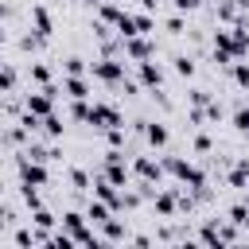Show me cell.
I'll return each mask as SVG.
<instances>
[{"mask_svg": "<svg viewBox=\"0 0 249 249\" xmlns=\"http://www.w3.org/2000/svg\"><path fill=\"white\" fill-rule=\"evenodd\" d=\"M163 167H167V175H171L179 187H191V191L206 187V171H202L198 163L183 160V156H163Z\"/></svg>", "mask_w": 249, "mask_h": 249, "instance_id": "6da1fadb", "label": "cell"}, {"mask_svg": "<svg viewBox=\"0 0 249 249\" xmlns=\"http://www.w3.org/2000/svg\"><path fill=\"white\" fill-rule=\"evenodd\" d=\"M124 62H128V58H109V54H101V58L89 62V78H97V82L109 86V89H121V82L128 78Z\"/></svg>", "mask_w": 249, "mask_h": 249, "instance_id": "7a4b0ae2", "label": "cell"}, {"mask_svg": "<svg viewBox=\"0 0 249 249\" xmlns=\"http://www.w3.org/2000/svg\"><path fill=\"white\" fill-rule=\"evenodd\" d=\"M89 124H93L97 132H105V128L124 124V113H121L117 105H109V101H93V109H89Z\"/></svg>", "mask_w": 249, "mask_h": 249, "instance_id": "3957f363", "label": "cell"}, {"mask_svg": "<svg viewBox=\"0 0 249 249\" xmlns=\"http://www.w3.org/2000/svg\"><path fill=\"white\" fill-rule=\"evenodd\" d=\"M136 78H140V86H144V89H163L167 70H163L156 58H144V62H136Z\"/></svg>", "mask_w": 249, "mask_h": 249, "instance_id": "277c9868", "label": "cell"}, {"mask_svg": "<svg viewBox=\"0 0 249 249\" xmlns=\"http://www.w3.org/2000/svg\"><path fill=\"white\" fill-rule=\"evenodd\" d=\"M132 175H136V179H148V183H163L167 167H163V160H156V156H136V160H132Z\"/></svg>", "mask_w": 249, "mask_h": 249, "instance_id": "5b68a950", "label": "cell"}, {"mask_svg": "<svg viewBox=\"0 0 249 249\" xmlns=\"http://www.w3.org/2000/svg\"><path fill=\"white\" fill-rule=\"evenodd\" d=\"M124 58H128V62L156 58V43H152L148 35H132V39H124Z\"/></svg>", "mask_w": 249, "mask_h": 249, "instance_id": "8992f818", "label": "cell"}, {"mask_svg": "<svg viewBox=\"0 0 249 249\" xmlns=\"http://www.w3.org/2000/svg\"><path fill=\"white\" fill-rule=\"evenodd\" d=\"M152 210H156L160 218H175V214H179V191H175V187H167V191H156V198H152Z\"/></svg>", "mask_w": 249, "mask_h": 249, "instance_id": "52a82bcc", "label": "cell"}, {"mask_svg": "<svg viewBox=\"0 0 249 249\" xmlns=\"http://www.w3.org/2000/svg\"><path fill=\"white\" fill-rule=\"evenodd\" d=\"M27 19H31V31H39L43 39H51V35H54V19H51V12H47V4H31V12H27Z\"/></svg>", "mask_w": 249, "mask_h": 249, "instance_id": "ba28073f", "label": "cell"}, {"mask_svg": "<svg viewBox=\"0 0 249 249\" xmlns=\"http://www.w3.org/2000/svg\"><path fill=\"white\" fill-rule=\"evenodd\" d=\"M97 233H101V241H105V245H117V241H121V245H128V237H132V233H128V226H124L121 218H109L105 226H97Z\"/></svg>", "mask_w": 249, "mask_h": 249, "instance_id": "9c48e42d", "label": "cell"}, {"mask_svg": "<svg viewBox=\"0 0 249 249\" xmlns=\"http://www.w3.org/2000/svg\"><path fill=\"white\" fill-rule=\"evenodd\" d=\"M144 140H148L156 152H163V148L171 144V132H167L163 121H144Z\"/></svg>", "mask_w": 249, "mask_h": 249, "instance_id": "30bf717a", "label": "cell"}, {"mask_svg": "<svg viewBox=\"0 0 249 249\" xmlns=\"http://www.w3.org/2000/svg\"><path fill=\"white\" fill-rule=\"evenodd\" d=\"M226 183H230L233 191H245V187H249V156H241V160H233V163H230Z\"/></svg>", "mask_w": 249, "mask_h": 249, "instance_id": "8fae6325", "label": "cell"}, {"mask_svg": "<svg viewBox=\"0 0 249 249\" xmlns=\"http://www.w3.org/2000/svg\"><path fill=\"white\" fill-rule=\"evenodd\" d=\"M58 86H62V93H66V97H93V93H89L86 74H62V82H58Z\"/></svg>", "mask_w": 249, "mask_h": 249, "instance_id": "7c38bea8", "label": "cell"}, {"mask_svg": "<svg viewBox=\"0 0 249 249\" xmlns=\"http://www.w3.org/2000/svg\"><path fill=\"white\" fill-rule=\"evenodd\" d=\"M93 12H97V19H101V23H109V27H117V19L124 16V8H121L117 0H101Z\"/></svg>", "mask_w": 249, "mask_h": 249, "instance_id": "4fadbf2b", "label": "cell"}, {"mask_svg": "<svg viewBox=\"0 0 249 249\" xmlns=\"http://www.w3.org/2000/svg\"><path fill=\"white\" fill-rule=\"evenodd\" d=\"M89 97H70V105H66V117L70 121H82V124H89Z\"/></svg>", "mask_w": 249, "mask_h": 249, "instance_id": "5bb4252c", "label": "cell"}, {"mask_svg": "<svg viewBox=\"0 0 249 249\" xmlns=\"http://www.w3.org/2000/svg\"><path fill=\"white\" fill-rule=\"evenodd\" d=\"M62 132H66V117H58V113H47V117H43V136H47V140H58Z\"/></svg>", "mask_w": 249, "mask_h": 249, "instance_id": "9a60e30c", "label": "cell"}, {"mask_svg": "<svg viewBox=\"0 0 249 249\" xmlns=\"http://www.w3.org/2000/svg\"><path fill=\"white\" fill-rule=\"evenodd\" d=\"M27 78H31L35 86H54V82H51V66H47V62H31V66H27Z\"/></svg>", "mask_w": 249, "mask_h": 249, "instance_id": "2e32d148", "label": "cell"}, {"mask_svg": "<svg viewBox=\"0 0 249 249\" xmlns=\"http://www.w3.org/2000/svg\"><path fill=\"white\" fill-rule=\"evenodd\" d=\"M66 179H70V187H74L78 195H86V191H93V179H89V175H86L82 167H70V175H66Z\"/></svg>", "mask_w": 249, "mask_h": 249, "instance_id": "e0dca14e", "label": "cell"}, {"mask_svg": "<svg viewBox=\"0 0 249 249\" xmlns=\"http://www.w3.org/2000/svg\"><path fill=\"white\" fill-rule=\"evenodd\" d=\"M27 222H35L39 230H58V218H54V214H51L47 206H39V210H31V218H27Z\"/></svg>", "mask_w": 249, "mask_h": 249, "instance_id": "ac0fdd59", "label": "cell"}, {"mask_svg": "<svg viewBox=\"0 0 249 249\" xmlns=\"http://www.w3.org/2000/svg\"><path fill=\"white\" fill-rule=\"evenodd\" d=\"M230 78H233V86H237V89H249V62H245V58H237V62L230 66Z\"/></svg>", "mask_w": 249, "mask_h": 249, "instance_id": "d6986e66", "label": "cell"}, {"mask_svg": "<svg viewBox=\"0 0 249 249\" xmlns=\"http://www.w3.org/2000/svg\"><path fill=\"white\" fill-rule=\"evenodd\" d=\"M230 124L237 128V136H249V105L241 101L237 109H233V117H230Z\"/></svg>", "mask_w": 249, "mask_h": 249, "instance_id": "ffe728a7", "label": "cell"}, {"mask_svg": "<svg viewBox=\"0 0 249 249\" xmlns=\"http://www.w3.org/2000/svg\"><path fill=\"white\" fill-rule=\"evenodd\" d=\"M16 82H19V66L16 62H4V78H0L4 93H16Z\"/></svg>", "mask_w": 249, "mask_h": 249, "instance_id": "44dd1931", "label": "cell"}, {"mask_svg": "<svg viewBox=\"0 0 249 249\" xmlns=\"http://www.w3.org/2000/svg\"><path fill=\"white\" fill-rule=\"evenodd\" d=\"M62 70H66V74H89V62L78 58V54H66V58H62Z\"/></svg>", "mask_w": 249, "mask_h": 249, "instance_id": "7402d4cb", "label": "cell"}, {"mask_svg": "<svg viewBox=\"0 0 249 249\" xmlns=\"http://www.w3.org/2000/svg\"><path fill=\"white\" fill-rule=\"evenodd\" d=\"M195 70H198V66H195L191 54H175V74H179V78H195Z\"/></svg>", "mask_w": 249, "mask_h": 249, "instance_id": "603a6c76", "label": "cell"}, {"mask_svg": "<svg viewBox=\"0 0 249 249\" xmlns=\"http://www.w3.org/2000/svg\"><path fill=\"white\" fill-rule=\"evenodd\" d=\"M105 144H109V148H124V124L105 128Z\"/></svg>", "mask_w": 249, "mask_h": 249, "instance_id": "cb8c5ba5", "label": "cell"}, {"mask_svg": "<svg viewBox=\"0 0 249 249\" xmlns=\"http://www.w3.org/2000/svg\"><path fill=\"white\" fill-rule=\"evenodd\" d=\"M163 27H167V35H183V27H187V19H183V12H175V16H171V19L163 23Z\"/></svg>", "mask_w": 249, "mask_h": 249, "instance_id": "d4e9b609", "label": "cell"}, {"mask_svg": "<svg viewBox=\"0 0 249 249\" xmlns=\"http://www.w3.org/2000/svg\"><path fill=\"white\" fill-rule=\"evenodd\" d=\"M171 8L187 16V12H198V8H202V0H171Z\"/></svg>", "mask_w": 249, "mask_h": 249, "instance_id": "484cf974", "label": "cell"}, {"mask_svg": "<svg viewBox=\"0 0 249 249\" xmlns=\"http://www.w3.org/2000/svg\"><path fill=\"white\" fill-rule=\"evenodd\" d=\"M210 148H214V140H210V132H198V136H195V152H202V156H206Z\"/></svg>", "mask_w": 249, "mask_h": 249, "instance_id": "4316f807", "label": "cell"}, {"mask_svg": "<svg viewBox=\"0 0 249 249\" xmlns=\"http://www.w3.org/2000/svg\"><path fill=\"white\" fill-rule=\"evenodd\" d=\"M136 4H140L144 12H156V8H160V0H136Z\"/></svg>", "mask_w": 249, "mask_h": 249, "instance_id": "83f0119b", "label": "cell"}, {"mask_svg": "<svg viewBox=\"0 0 249 249\" xmlns=\"http://www.w3.org/2000/svg\"><path fill=\"white\" fill-rule=\"evenodd\" d=\"M74 4H82V8H97L101 0H74Z\"/></svg>", "mask_w": 249, "mask_h": 249, "instance_id": "f1b7e54d", "label": "cell"}, {"mask_svg": "<svg viewBox=\"0 0 249 249\" xmlns=\"http://www.w3.org/2000/svg\"><path fill=\"white\" fill-rule=\"evenodd\" d=\"M233 4H237V8H241V12H249V0H233Z\"/></svg>", "mask_w": 249, "mask_h": 249, "instance_id": "f546056e", "label": "cell"}, {"mask_svg": "<svg viewBox=\"0 0 249 249\" xmlns=\"http://www.w3.org/2000/svg\"><path fill=\"white\" fill-rule=\"evenodd\" d=\"M241 202H245V206H249V187H245V191H241Z\"/></svg>", "mask_w": 249, "mask_h": 249, "instance_id": "4dcf8cb0", "label": "cell"}]
</instances>
